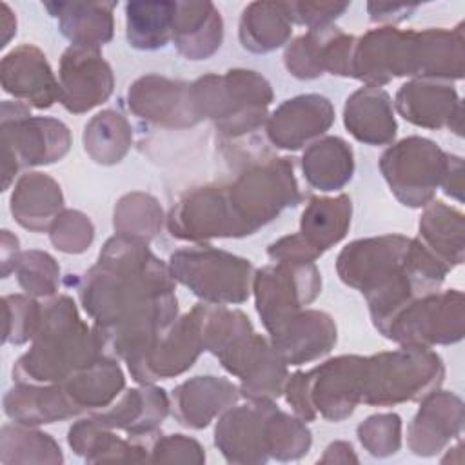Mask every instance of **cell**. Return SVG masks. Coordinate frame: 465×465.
Wrapping results in <instances>:
<instances>
[{"label": "cell", "mask_w": 465, "mask_h": 465, "mask_svg": "<svg viewBox=\"0 0 465 465\" xmlns=\"http://www.w3.org/2000/svg\"><path fill=\"white\" fill-rule=\"evenodd\" d=\"M2 85L4 91L40 109L58 100V82L45 56L33 45H22L2 60Z\"/></svg>", "instance_id": "12"}, {"label": "cell", "mask_w": 465, "mask_h": 465, "mask_svg": "<svg viewBox=\"0 0 465 465\" xmlns=\"http://www.w3.org/2000/svg\"><path fill=\"white\" fill-rule=\"evenodd\" d=\"M56 280L58 267L49 254L29 251L18 260V282L25 292L35 296L53 294L56 289Z\"/></svg>", "instance_id": "28"}, {"label": "cell", "mask_w": 465, "mask_h": 465, "mask_svg": "<svg viewBox=\"0 0 465 465\" xmlns=\"http://www.w3.org/2000/svg\"><path fill=\"white\" fill-rule=\"evenodd\" d=\"M96 349H102L98 336L80 322L74 303L62 296L44 309L36 341L18 360L13 374L18 380H64L67 371H80L93 363Z\"/></svg>", "instance_id": "1"}, {"label": "cell", "mask_w": 465, "mask_h": 465, "mask_svg": "<svg viewBox=\"0 0 465 465\" xmlns=\"http://www.w3.org/2000/svg\"><path fill=\"white\" fill-rule=\"evenodd\" d=\"M345 125L367 143H385L396 134V122L391 113L389 94L376 85L356 91L345 105Z\"/></svg>", "instance_id": "16"}, {"label": "cell", "mask_w": 465, "mask_h": 465, "mask_svg": "<svg viewBox=\"0 0 465 465\" xmlns=\"http://www.w3.org/2000/svg\"><path fill=\"white\" fill-rule=\"evenodd\" d=\"M211 4H183L187 13L174 9L173 16V38L180 53L191 60L207 58L220 47L222 42V18Z\"/></svg>", "instance_id": "18"}, {"label": "cell", "mask_w": 465, "mask_h": 465, "mask_svg": "<svg viewBox=\"0 0 465 465\" xmlns=\"http://www.w3.org/2000/svg\"><path fill=\"white\" fill-rule=\"evenodd\" d=\"M4 405L5 414L24 425L53 423L54 420H64L78 412L65 391H60L58 387H18L16 391L13 389L7 392Z\"/></svg>", "instance_id": "21"}, {"label": "cell", "mask_w": 465, "mask_h": 465, "mask_svg": "<svg viewBox=\"0 0 465 465\" xmlns=\"http://www.w3.org/2000/svg\"><path fill=\"white\" fill-rule=\"evenodd\" d=\"M113 74L96 47L71 45L62 56L58 100L71 113H84L107 100Z\"/></svg>", "instance_id": "8"}, {"label": "cell", "mask_w": 465, "mask_h": 465, "mask_svg": "<svg viewBox=\"0 0 465 465\" xmlns=\"http://www.w3.org/2000/svg\"><path fill=\"white\" fill-rule=\"evenodd\" d=\"M334 111L331 102L320 94L285 100L269 120V138L276 147L300 149L303 143L331 127Z\"/></svg>", "instance_id": "11"}, {"label": "cell", "mask_w": 465, "mask_h": 465, "mask_svg": "<svg viewBox=\"0 0 465 465\" xmlns=\"http://www.w3.org/2000/svg\"><path fill=\"white\" fill-rule=\"evenodd\" d=\"M5 341L13 343H24L31 336L36 334V329L40 327L44 309L38 307V303L25 300L22 296H5Z\"/></svg>", "instance_id": "29"}, {"label": "cell", "mask_w": 465, "mask_h": 465, "mask_svg": "<svg viewBox=\"0 0 465 465\" xmlns=\"http://www.w3.org/2000/svg\"><path fill=\"white\" fill-rule=\"evenodd\" d=\"M65 11L53 5L60 13L62 33L74 42V45L96 47L107 42L113 35L111 9L114 4H62Z\"/></svg>", "instance_id": "23"}, {"label": "cell", "mask_w": 465, "mask_h": 465, "mask_svg": "<svg viewBox=\"0 0 465 465\" xmlns=\"http://www.w3.org/2000/svg\"><path fill=\"white\" fill-rule=\"evenodd\" d=\"M349 223L351 200L345 194L338 198H311L302 216L300 236L320 256L343 238Z\"/></svg>", "instance_id": "20"}, {"label": "cell", "mask_w": 465, "mask_h": 465, "mask_svg": "<svg viewBox=\"0 0 465 465\" xmlns=\"http://www.w3.org/2000/svg\"><path fill=\"white\" fill-rule=\"evenodd\" d=\"M62 207L60 187L42 173L22 176L11 198L13 216L20 225L31 231H42Z\"/></svg>", "instance_id": "19"}, {"label": "cell", "mask_w": 465, "mask_h": 465, "mask_svg": "<svg viewBox=\"0 0 465 465\" xmlns=\"http://www.w3.org/2000/svg\"><path fill=\"white\" fill-rule=\"evenodd\" d=\"M400 427L396 414L371 416L358 427V438L371 454L389 456L400 449Z\"/></svg>", "instance_id": "30"}, {"label": "cell", "mask_w": 465, "mask_h": 465, "mask_svg": "<svg viewBox=\"0 0 465 465\" xmlns=\"http://www.w3.org/2000/svg\"><path fill=\"white\" fill-rule=\"evenodd\" d=\"M396 105L403 118L416 125L450 127L452 118L458 122L461 120L456 91L443 84H429L421 80L405 84L398 91Z\"/></svg>", "instance_id": "14"}, {"label": "cell", "mask_w": 465, "mask_h": 465, "mask_svg": "<svg viewBox=\"0 0 465 465\" xmlns=\"http://www.w3.org/2000/svg\"><path fill=\"white\" fill-rule=\"evenodd\" d=\"M167 396L162 389L129 391L122 401L107 412L94 414L93 420L104 427H120L138 436H149V432L167 414Z\"/></svg>", "instance_id": "17"}, {"label": "cell", "mask_w": 465, "mask_h": 465, "mask_svg": "<svg viewBox=\"0 0 465 465\" xmlns=\"http://www.w3.org/2000/svg\"><path fill=\"white\" fill-rule=\"evenodd\" d=\"M456 156L425 138H405L383 153L380 167L396 196L411 207L425 205L434 187L447 180Z\"/></svg>", "instance_id": "4"}, {"label": "cell", "mask_w": 465, "mask_h": 465, "mask_svg": "<svg viewBox=\"0 0 465 465\" xmlns=\"http://www.w3.org/2000/svg\"><path fill=\"white\" fill-rule=\"evenodd\" d=\"M249 260L214 249H185L171 254V272L207 302H243L249 296Z\"/></svg>", "instance_id": "5"}, {"label": "cell", "mask_w": 465, "mask_h": 465, "mask_svg": "<svg viewBox=\"0 0 465 465\" xmlns=\"http://www.w3.org/2000/svg\"><path fill=\"white\" fill-rule=\"evenodd\" d=\"M274 349L283 363L300 365L331 351L336 341V327L318 311L294 312L271 331Z\"/></svg>", "instance_id": "10"}, {"label": "cell", "mask_w": 465, "mask_h": 465, "mask_svg": "<svg viewBox=\"0 0 465 465\" xmlns=\"http://www.w3.org/2000/svg\"><path fill=\"white\" fill-rule=\"evenodd\" d=\"M4 165L13 160V173L18 165H42L62 158L69 149V131L62 122L51 118H31L27 109L15 102V118H4Z\"/></svg>", "instance_id": "7"}, {"label": "cell", "mask_w": 465, "mask_h": 465, "mask_svg": "<svg viewBox=\"0 0 465 465\" xmlns=\"http://www.w3.org/2000/svg\"><path fill=\"white\" fill-rule=\"evenodd\" d=\"M461 318V292L449 291L412 300L376 327L394 341L427 347L429 343L458 341L463 332Z\"/></svg>", "instance_id": "6"}, {"label": "cell", "mask_w": 465, "mask_h": 465, "mask_svg": "<svg viewBox=\"0 0 465 465\" xmlns=\"http://www.w3.org/2000/svg\"><path fill=\"white\" fill-rule=\"evenodd\" d=\"M461 214L441 202H434L420 222V232L427 242L425 247H430V252L447 267H450L449 262H461V247L452 243V236L461 238Z\"/></svg>", "instance_id": "26"}, {"label": "cell", "mask_w": 465, "mask_h": 465, "mask_svg": "<svg viewBox=\"0 0 465 465\" xmlns=\"http://www.w3.org/2000/svg\"><path fill=\"white\" fill-rule=\"evenodd\" d=\"M441 360L427 347L409 345L363 360L360 401L392 405L416 400L441 381Z\"/></svg>", "instance_id": "2"}, {"label": "cell", "mask_w": 465, "mask_h": 465, "mask_svg": "<svg viewBox=\"0 0 465 465\" xmlns=\"http://www.w3.org/2000/svg\"><path fill=\"white\" fill-rule=\"evenodd\" d=\"M176 4H127V38L138 49H158L169 40Z\"/></svg>", "instance_id": "25"}, {"label": "cell", "mask_w": 465, "mask_h": 465, "mask_svg": "<svg viewBox=\"0 0 465 465\" xmlns=\"http://www.w3.org/2000/svg\"><path fill=\"white\" fill-rule=\"evenodd\" d=\"M271 409V401H258V405L231 411L220 420L214 443L227 461L247 463L269 458L267 420Z\"/></svg>", "instance_id": "9"}, {"label": "cell", "mask_w": 465, "mask_h": 465, "mask_svg": "<svg viewBox=\"0 0 465 465\" xmlns=\"http://www.w3.org/2000/svg\"><path fill=\"white\" fill-rule=\"evenodd\" d=\"M280 4H251L242 16L240 38L245 49L265 53L280 47L291 33L287 13H278Z\"/></svg>", "instance_id": "24"}, {"label": "cell", "mask_w": 465, "mask_h": 465, "mask_svg": "<svg viewBox=\"0 0 465 465\" xmlns=\"http://www.w3.org/2000/svg\"><path fill=\"white\" fill-rule=\"evenodd\" d=\"M84 142L96 162L114 163L120 162L129 147V127L122 114L104 111L85 125Z\"/></svg>", "instance_id": "27"}, {"label": "cell", "mask_w": 465, "mask_h": 465, "mask_svg": "<svg viewBox=\"0 0 465 465\" xmlns=\"http://www.w3.org/2000/svg\"><path fill=\"white\" fill-rule=\"evenodd\" d=\"M174 414L182 425L202 429L211 418L232 405L238 398L236 387L214 376H196L180 385L174 394Z\"/></svg>", "instance_id": "15"}, {"label": "cell", "mask_w": 465, "mask_h": 465, "mask_svg": "<svg viewBox=\"0 0 465 465\" xmlns=\"http://www.w3.org/2000/svg\"><path fill=\"white\" fill-rule=\"evenodd\" d=\"M363 360L341 356L329 360L311 372H298L291 378L287 401L303 420H312L318 409L329 420H343L360 401Z\"/></svg>", "instance_id": "3"}, {"label": "cell", "mask_w": 465, "mask_h": 465, "mask_svg": "<svg viewBox=\"0 0 465 465\" xmlns=\"http://www.w3.org/2000/svg\"><path fill=\"white\" fill-rule=\"evenodd\" d=\"M51 229V242L64 252H84L93 240L91 222L78 211H65L56 216Z\"/></svg>", "instance_id": "31"}, {"label": "cell", "mask_w": 465, "mask_h": 465, "mask_svg": "<svg viewBox=\"0 0 465 465\" xmlns=\"http://www.w3.org/2000/svg\"><path fill=\"white\" fill-rule=\"evenodd\" d=\"M461 401L452 394L427 398L409 427V445L420 456H430L461 430Z\"/></svg>", "instance_id": "13"}, {"label": "cell", "mask_w": 465, "mask_h": 465, "mask_svg": "<svg viewBox=\"0 0 465 465\" xmlns=\"http://www.w3.org/2000/svg\"><path fill=\"white\" fill-rule=\"evenodd\" d=\"M302 167L311 185L320 191H334L352 176V151L341 138L329 136L309 147L302 158Z\"/></svg>", "instance_id": "22"}]
</instances>
